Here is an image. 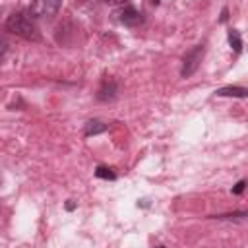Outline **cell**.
<instances>
[{"label": "cell", "instance_id": "4", "mask_svg": "<svg viewBox=\"0 0 248 248\" xmlns=\"http://www.w3.org/2000/svg\"><path fill=\"white\" fill-rule=\"evenodd\" d=\"M118 21L124 23V25H128V27H136V25H140V23L143 21V16H141V12H138L134 6L126 4V6L120 8V12H118Z\"/></svg>", "mask_w": 248, "mask_h": 248}, {"label": "cell", "instance_id": "5", "mask_svg": "<svg viewBox=\"0 0 248 248\" xmlns=\"http://www.w3.org/2000/svg\"><path fill=\"white\" fill-rule=\"evenodd\" d=\"M116 93H118V83L114 79L107 78V79H103L97 97H99V101H112L116 97Z\"/></svg>", "mask_w": 248, "mask_h": 248}, {"label": "cell", "instance_id": "3", "mask_svg": "<svg viewBox=\"0 0 248 248\" xmlns=\"http://www.w3.org/2000/svg\"><path fill=\"white\" fill-rule=\"evenodd\" d=\"M64 0H33L29 6V16L31 17H52L54 14H58V10L62 8Z\"/></svg>", "mask_w": 248, "mask_h": 248}, {"label": "cell", "instance_id": "7", "mask_svg": "<svg viewBox=\"0 0 248 248\" xmlns=\"http://www.w3.org/2000/svg\"><path fill=\"white\" fill-rule=\"evenodd\" d=\"M107 130V124H103L101 120H89L87 124H85V136H95V134H101V132H105Z\"/></svg>", "mask_w": 248, "mask_h": 248}, {"label": "cell", "instance_id": "8", "mask_svg": "<svg viewBox=\"0 0 248 248\" xmlns=\"http://www.w3.org/2000/svg\"><path fill=\"white\" fill-rule=\"evenodd\" d=\"M229 43H231V46L234 48V52L240 54V50H242V39H240V33H238L236 29H231V31H229Z\"/></svg>", "mask_w": 248, "mask_h": 248}, {"label": "cell", "instance_id": "11", "mask_svg": "<svg viewBox=\"0 0 248 248\" xmlns=\"http://www.w3.org/2000/svg\"><path fill=\"white\" fill-rule=\"evenodd\" d=\"M244 186H246V182H244V180H240V182L232 188V194H242V192H244Z\"/></svg>", "mask_w": 248, "mask_h": 248}, {"label": "cell", "instance_id": "2", "mask_svg": "<svg viewBox=\"0 0 248 248\" xmlns=\"http://www.w3.org/2000/svg\"><path fill=\"white\" fill-rule=\"evenodd\" d=\"M203 52H205L203 45H196L194 48H190V50L184 54V58H182V68H180V76H182V78H190L192 74L198 72V68H200V64H202V58H203Z\"/></svg>", "mask_w": 248, "mask_h": 248}, {"label": "cell", "instance_id": "9", "mask_svg": "<svg viewBox=\"0 0 248 248\" xmlns=\"http://www.w3.org/2000/svg\"><path fill=\"white\" fill-rule=\"evenodd\" d=\"M95 174H97L99 178H105V180H114V178H116L114 170H112V169H108V167H97Z\"/></svg>", "mask_w": 248, "mask_h": 248}, {"label": "cell", "instance_id": "1", "mask_svg": "<svg viewBox=\"0 0 248 248\" xmlns=\"http://www.w3.org/2000/svg\"><path fill=\"white\" fill-rule=\"evenodd\" d=\"M6 31L25 39V41H41V33L33 21V17L29 16V12H14L12 16H8L6 23H4Z\"/></svg>", "mask_w": 248, "mask_h": 248}, {"label": "cell", "instance_id": "10", "mask_svg": "<svg viewBox=\"0 0 248 248\" xmlns=\"http://www.w3.org/2000/svg\"><path fill=\"white\" fill-rule=\"evenodd\" d=\"M8 50H10V45H8V41L0 37V60H2V58L8 54Z\"/></svg>", "mask_w": 248, "mask_h": 248}, {"label": "cell", "instance_id": "12", "mask_svg": "<svg viewBox=\"0 0 248 248\" xmlns=\"http://www.w3.org/2000/svg\"><path fill=\"white\" fill-rule=\"evenodd\" d=\"M107 4H112V6H118V4H126L128 0H105Z\"/></svg>", "mask_w": 248, "mask_h": 248}, {"label": "cell", "instance_id": "6", "mask_svg": "<svg viewBox=\"0 0 248 248\" xmlns=\"http://www.w3.org/2000/svg\"><path fill=\"white\" fill-rule=\"evenodd\" d=\"M215 93L219 97H238V99H244L248 95V89L246 87H221Z\"/></svg>", "mask_w": 248, "mask_h": 248}]
</instances>
